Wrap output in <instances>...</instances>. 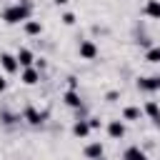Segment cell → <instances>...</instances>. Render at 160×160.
Wrapping results in <instances>:
<instances>
[{
	"instance_id": "cell-1",
	"label": "cell",
	"mask_w": 160,
	"mask_h": 160,
	"mask_svg": "<svg viewBox=\"0 0 160 160\" xmlns=\"http://www.w3.org/2000/svg\"><path fill=\"white\" fill-rule=\"evenodd\" d=\"M30 2L28 0H22V2H15V5H10V8H5L2 10V20L8 22V25H18V22H25V20H30Z\"/></svg>"
},
{
	"instance_id": "cell-2",
	"label": "cell",
	"mask_w": 160,
	"mask_h": 160,
	"mask_svg": "<svg viewBox=\"0 0 160 160\" xmlns=\"http://www.w3.org/2000/svg\"><path fill=\"white\" fill-rule=\"evenodd\" d=\"M45 118H48V112H45V110H38V108H32V105H28V108L22 110V120L30 122L32 128H40V125L45 122Z\"/></svg>"
},
{
	"instance_id": "cell-3",
	"label": "cell",
	"mask_w": 160,
	"mask_h": 160,
	"mask_svg": "<svg viewBox=\"0 0 160 160\" xmlns=\"http://www.w3.org/2000/svg\"><path fill=\"white\" fill-rule=\"evenodd\" d=\"M78 52H80V58H82V60H95L100 50H98V45H95L92 40H80Z\"/></svg>"
},
{
	"instance_id": "cell-4",
	"label": "cell",
	"mask_w": 160,
	"mask_h": 160,
	"mask_svg": "<svg viewBox=\"0 0 160 160\" xmlns=\"http://www.w3.org/2000/svg\"><path fill=\"white\" fill-rule=\"evenodd\" d=\"M0 68L5 70V72H18V68H20V62H18V55H10V52H0Z\"/></svg>"
},
{
	"instance_id": "cell-5",
	"label": "cell",
	"mask_w": 160,
	"mask_h": 160,
	"mask_svg": "<svg viewBox=\"0 0 160 160\" xmlns=\"http://www.w3.org/2000/svg\"><path fill=\"white\" fill-rule=\"evenodd\" d=\"M62 100H65V105H68V108H72V110H82V100H80V92H78V90L68 88V90H65V95H62Z\"/></svg>"
},
{
	"instance_id": "cell-6",
	"label": "cell",
	"mask_w": 160,
	"mask_h": 160,
	"mask_svg": "<svg viewBox=\"0 0 160 160\" xmlns=\"http://www.w3.org/2000/svg\"><path fill=\"white\" fill-rule=\"evenodd\" d=\"M108 135H110L112 140L125 138V122H122V120H110V122H108Z\"/></svg>"
},
{
	"instance_id": "cell-7",
	"label": "cell",
	"mask_w": 160,
	"mask_h": 160,
	"mask_svg": "<svg viewBox=\"0 0 160 160\" xmlns=\"http://www.w3.org/2000/svg\"><path fill=\"white\" fill-rule=\"evenodd\" d=\"M20 80H22L25 85H35V82L40 80V70H38V68H32V65H30V68H22Z\"/></svg>"
},
{
	"instance_id": "cell-8",
	"label": "cell",
	"mask_w": 160,
	"mask_h": 160,
	"mask_svg": "<svg viewBox=\"0 0 160 160\" xmlns=\"http://www.w3.org/2000/svg\"><path fill=\"white\" fill-rule=\"evenodd\" d=\"M102 152H105V148H102V142H100V140H95V142L85 145V158H90V160L102 158Z\"/></svg>"
},
{
	"instance_id": "cell-9",
	"label": "cell",
	"mask_w": 160,
	"mask_h": 160,
	"mask_svg": "<svg viewBox=\"0 0 160 160\" xmlns=\"http://www.w3.org/2000/svg\"><path fill=\"white\" fill-rule=\"evenodd\" d=\"M90 130H92V128H90V122H88V120H82V118H80V120H75V125H72V135H75V138H88V135H90Z\"/></svg>"
},
{
	"instance_id": "cell-10",
	"label": "cell",
	"mask_w": 160,
	"mask_h": 160,
	"mask_svg": "<svg viewBox=\"0 0 160 160\" xmlns=\"http://www.w3.org/2000/svg\"><path fill=\"white\" fill-rule=\"evenodd\" d=\"M145 112H142V108H138V105H128L125 110H122V120H130V122H135V120H140Z\"/></svg>"
},
{
	"instance_id": "cell-11",
	"label": "cell",
	"mask_w": 160,
	"mask_h": 160,
	"mask_svg": "<svg viewBox=\"0 0 160 160\" xmlns=\"http://www.w3.org/2000/svg\"><path fill=\"white\" fill-rule=\"evenodd\" d=\"M142 112H145V115H150L155 125H160V108H158V102H155V100H148V102H145V108H142Z\"/></svg>"
},
{
	"instance_id": "cell-12",
	"label": "cell",
	"mask_w": 160,
	"mask_h": 160,
	"mask_svg": "<svg viewBox=\"0 0 160 160\" xmlns=\"http://www.w3.org/2000/svg\"><path fill=\"white\" fill-rule=\"evenodd\" d=\"M142 12L148 18H152V20H160V0H148L145 8H142Z\"/></svg>"
},
{
	"instance_id": "cell-13",
	"label": "cell",
	"mask_w": 160,
	"mask_h": 160,
	"mask_svg": "<svg viewBox=\"0 0 160 160\" xmlns=\"http://www.w3.org/2000/svg\"><path fill=\"white\" fill-rule=\"evenodd\" d=\"M122 160H148V155H145V150H140L138 145H130V148L122 152Z\"/></svg>"
},
{
	"instance_id": "cell-14",
	"label": "cell",
	"mask_w": 160,
	"mask_h": 160,
	"mask_svg": "<svg viewBox=\"0 0 160 160\" xmlns=\"http://www.w3.org/2000/svg\"><path fill=\"white\" fill-rule=\"evenodd\" d=\"M138 90H145V92H152L158 90V78H138Z\"/></svg>"
},
{
	"instance_id": "cell-15",
	"label": "cell",
	"mask_w": 160,
	"mask_h": 160,
	"mask_svg": "<svg viewBox=\"0 0 160 160\" xmlns=\"http://www.w3.org/2000/svg\"><path fill=\"white\" fill-rule=\"evenodd\" d=\"M18 62H20L22 68H30V65L35 62V55H32L28 48H20V50H18Z\"/></svg>"
},
{
	"instance_id": "cell-16",
	"label": "cell",
	"mask_w": 160,
	"mask_h": 160,
	"mask_svg": "<svg viewBox=\"0 0 160 160\" xmlns=\"http://www.w3.org/2000/svg\"><path fill=\"white\" fill-rule=\"evenodd\" d=\"M25 32L28 35H40L42 32V22L40 20H25Z\"/></svg>"
},
{
	"instance_id": "cell-17",
	"label": "cell",
	"mask_w": 160,
	"mask_h": 160,
	"mask_svg": "<svg viewBox=\"0 0 160 160\" xmlns=\"http://www.w3.org/2000/svg\"><path fill=\"white\" fill-rule=\"evenodd\" d=\"M15 120H20V115H12V112H8V110H2V112H0V122H2V125H8V128H10Z\"/></svg>"
},
{
	"instance_id": "cell-18",
	"label": "cell",
	"mask_w": 160,
	"mask_h": 160,
	"mask_svg": "<svg viewBox=\"0 0 160 160\" xmlns=\"http://www.w3.org/2000/svg\"><path fill=\"white\" fill-rule=\"evenodd\" d=\"M145 60H150V62H160V45H158V48H148Z\"/></svg>"
},
{
	"instance_id": "cell-19",
	"label": "cell",
	"mask_w": 160,
	"mask_h": 160,
	"mask_svg": "<svg viewBox=\"0 0 160 160\" xmlns=\"http://www.w3.org/2000/svg\"><path fill=\"white\" fill-rule=\"evenodd\" d=\"M60 20H62L65 25H75V15H72V12H62V18H60Z\"/></svg>"
},
{
	"instance_id": "cell-20",
	"label": "cell",
	"mask_w": 160,
	"mask_h": 160,
	"mask_svg": "<svg viewBox=\"0 0 160 160\" xmlns=\"http://www.w3.org/2000/svg\"><path fill=\"white\" fill-rule=\"evenodd\" d=\"M118 98H120V92H118V90H110V92L105 95V100H108V102H115Z\"/></svg>"
},
{
	"instance_id": "cell-21",
	"label": "cell",
	"mask_w": 160,
	"mask_h": 160,
	"mask_svg": "<svg viewBox=\"0 0 160 160\" xmlns=\"http://www.w3.org/2000/svg\"><path fill=\"white\" fill-rule=\"evenodd\" d=\"M68 85H70L72 90H78V78H75V75H70V78H68Z\"/></svg>"
},
{
	"instance_id": "cell-22",
	"label": "cell",
	"mask_w": 160,
	"mask_h": 160,
	"mask_svg": "<svg viewBox=\"0 0 160 160\" xmlns=\"http://www.w3.org/2000/svg\"><path fill=\"white\" fill-rule=\"evenodd\" d=\"M88 122H90V128H92V130H95V128H100V120H98V118H88Z\"/></svg>"
},
{
	"instance_id": "cell-23",
	"label": "cell",
	"mask_w": 160,
	"mask_h": 160,
	"mask_svg": "<svg viewBox=\"0 0 160 160\" xmlns=\"http://www.w3.org/2000/svg\"><path fill=\"white\" fill-rule=\"evenodd\" d=\"M5 88H8V82H5V78H2V75H0V92H2V90H5Z\"/></svg>"
},
{
	"instance_id": "cell-24",
	"label": "cell",
	"mask_w": 160,
	"mask_h": 160,
	"mask_svg": "<svg viewBox=\"0 0 160 160\" xmlns=\"http://www.w3.org/2000/svg\"><path fill=\"white\" fill-rule=\"evenodd\" d=\"M55 2H58V5H65V2H68V0H55Z\"/></svg>"
},
{
	"instance_id": "cell-25",
	"label": "cell",
	"mask_w": 160,
	"mask_h": 160,
	"mask_svg": "<svg viewBox=\"0 0 160 160\" xmlns=\"http://www.w3.org/2000/svg\"><path fill=\"white\" fill-rule=\"evenodd\" d=\"M158 90H160V78H158Z\"/></svg>"
},
{
	"instance_id": "cell-26",
	"label": "cell",
	"mask_w": 160,
	"mask_h": 160,
	"mask_svg": "<svg viewBox=\"0 0 160 160\" xmlns=\"http://www.w3.org/2000/svg\"><path fill=\"white\" fill-rule=\"evenodd\" d=\"M98 160H105V158H98Z\"/></svg>"
}]
</instances>
